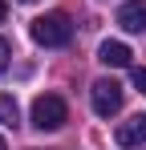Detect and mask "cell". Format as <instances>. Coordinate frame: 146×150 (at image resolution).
<instances>
[{"instance_id": "cell-1", "label": "cell", "mask_w": 146, "mask_h": 150, "mask_svg": "<svg viewBox=\"0 0 146 150\" xmlns=\"http://www.w3.org/2000/svg\"><path fill=\"white\" fill-rule=\"evenodd\" d=\"M33 41L45 45V49H61V45H69V41H73L69 16H65V12H45V16H37V21H33Z\"/></svg>"}, {"instance_id": "cell-2", "label": "cell", "mask_w": 146, "mask_h": 150, "mask_svg": "<svg viewBox=\"0 0 146 150\" xmlns=\"http://www.w3.org/2000/svg\"><path fill=\"white\" fill-rule=\"evenodd\" d=\"M65 122H69V105H65V98L41 93V98L33 101V126H37V130H61Z\"/></svg>"}, {"instance_id": "cell-3", "label": "cell", "mask_w": 146, "mask_h": 150, "mask_svg": "<svg viewBox=\"0 0 146 150\" xmlns=\"http://www.w3.org/2000/svg\"><path fill=\"white\" fill-rule=\"evenodd\" d=\"M122 85L114 81V77H97L94 85H89V101H94V114L97 118H114L122 110Z\"/></svg>"}, {"instance_id": "cell-4", "label": "cell", "mask_w": 146, "mask_h": 150, "mask_svg": "<svg viewBox=\"0 0 146 150\" xmlns=\"http://www.w3.org/2000/svg\"><path fill=\"white\" fill-rule=\"evenodd\" d=\"M114 138H118L122 150H134L146 142V114H134V118H126V122L114 130Z\"/></svg>"}, {"instance_id": "cell-5", "label": "cell", "mask_w": 146, "mask_h": 150, "mask_svg": "<svg viewBox=\"0 0 146 150\" xmlns=\"http://www.w3.org/2000/svg\"><path fill=\"white\" fill-rule=\"evenodd\" d=\"M118 25L126 33H146V0H126L118 8Z\"/></svg>"}, {"instance_id": "cell-6", "label": "cell", "mask_w": 146, "mask_h": 150, "mask_svg": "<svg viewBox=\"0 0 146 150\" xmlns=\"http://www.w3.org/2000/svg\"><path fill=\"white\" fill-rule=\"evenodd\" d=\"M130 57H134V53L126 49L122 41H101V49H97V61H101V65H110V69H126V65H130Z\"/></svg>"}, {"instance_id": "cell-7", "label": "cell", "mask_w": 146, "mask_h": 150, "mask_svg": "<svg viewBox=\"0 0 146 150\" xmlns=\"http://www.w3.org/2000/svg\"><path fill=\"white\" fill-rule=\"evenodd\" d=\"M16 118H21V114H16V101L8 98V93H0V122H4V126H16Z\"/></svg>"}, {"instance_id": "cell-8", "label": "cell", "mask_w": 146, "mask_h": 150, "mask_svg": "<svg viewBox=\"0 0 146 150\" xmlns=\"http://www.w3.org/2000/svg\"><path fill=\"white\" fill-rule=\"evenodd\" d=\"M8 57H12V45H8V41H4V37H0V73H4V69H8Z\"/></svg>"}, {"instance_id": "cell-9", "label": "cell", "mask_w": 146, "mask_h": 150, "mask_svg": "<svg viewBox=\"0 0 146 150\" xmlns=\"http://www.w3.org/2000/svg\"><path fill=\"white\" fill-rule=\"evenodd\" d=\"M134 85H138V89H142V93H146V69H142V65L134 69Z\"/></svg>"}, {"instance_id": "cell-10", "label": "cell", "mask_w": 146, "mask_h": 150, "mask_svg": "<svg viewBox=\"0 0 146 150\" xmlns=\"http://www.w3.org/2000/svg\"><path fill=\"white\" fill-rule=\"evenodd\" d=\"M4 16H8V4H4V0H0V21H4Z\"/></svg>"}, {"instance_id": "cell-11", "label": "cell", "mask_w": 146, "mask_h": 150, "mask_svg": "<svg viewBox=\"0 0 146 150\" xmlns=\"http://www.w3.org/2000/svg\"><path fill=\"white\" fill-rule=\"evenodd\" d=\"M0 150H8V142H4V138H0Z\"/></svg>"}, {"instance_id": "cell-12", "label": "cell", "mask_w": 146, "mask_h": 150, "mask_svg": "<svg viewBox=\"0 0 146 150\" xmlns=\"http://www.w3.org/2000/svg\"><path fill=\"white\" fill-rule=\"evenodd\" d=\"M21 4H33V0H21Z\"/></svg>"}]
</instances>
